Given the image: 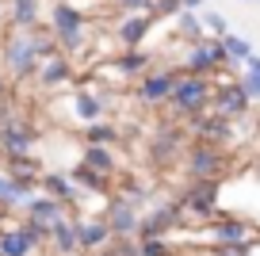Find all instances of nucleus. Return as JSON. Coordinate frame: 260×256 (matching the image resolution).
Listing matches in <instances>:
<instances>
[{"mask_svg": "<svg viewBox=\"0 0 260 256\" xmlns=\"http://www.w3.org/2000/svg\"><path fill=\"white\" fill-rule=\"evenodd\" d=\"M237 84H241V88H245V96H249V100H260V73L245 69V77L237 80Z\"/></svg>", "mask_w": 260, "mask_h": 256, "instance_id": "33", "label": "nucleus"}, {"mask_svg": "<svg viewBox=\"0 0 260 256\" xmlns=\"http://www.w3.org/2000/svg\"><path fill=\"white\" fill-rule=\"evenodd\" d=\"M176 31H180V39H187L191 46L207 39V31H203V19L195 16V12H180V16H176Z\"/></svg>", "mask_w": 260, "mask_h": 256, "instance_id": "27", "label": "nucleus"}, {"mask_svg": "<svg viewBox=\"0 0 260 256\" xmlns=\"http://www.w3.org/2000/svg\"><path fill=\"white\" fill-rule=\"evenodd\" d=\"M222 65H230V54H226V46H222V39H203V42H195V46L187 50L184 73H191V77H214Z\"/></svg>", "mask_w": 260, "mask_h": 256, "instance_id": "6", "label": "nucleus"}, {"mask_svg": "<svg viewBox=\"0 0 260 256\" xmlns=\"http://www.w3.org/2000/svg\"><path fill=\"white\" fill-rule=\"evenodd\" d=\"M39 88H46V92H54V88H61V84H69L73 80V61L65 54H54V57H42V65H39Z\"/></svg>", "mask_w": 260, "mask_h": 256, "instance_id": "17", "label": "nucleus"}, {"mask_svg": "<svg viewBox=\"0 0 260 256\" xmlns=\"http://www.w3.org/2000/svg\"><path fill=\"white\" fill-rule=\"evenodd\" d=\"M211 241L214 245H260V226H252L249 218H237V214H226V218H214L211 222Z\"/></svg>", "mask_w": 260, "mask_h": 256, "instance_id": "8", "label": "nucleus"}, {"mask_svg": "<svg viewBox=\"0 0 260 256\" xmlns=\"http://www.w3.org/2000/svg\"><path fill=\"white\" fill-rule=\"evenodd\" d=\"M149 31H153V16H146V12H138V16H126L119 27H115V39L122 42L126 50H138L142 42L149 39Z\"/></svg>", "mask_w": 260, "mask_h": 256, "instance_id": "19", "label": "nucleus"}, {"mask_svg": "<svg viewBox=\"0 0 260 256\" xmlns=\"http://www.w3.org/2000/svg\"><path fill=\"white\" fill-rule=\"evenodd\" d=\"M207 0H184V12H195V8H203Z\"/></svg>", "mask_w": 260, "mask_h": 256, "instance_id": "37", "label": "nucleus"}, {"mask_svg": "<svg viewBox=\"0 0 260 256\" xmlns=\"http://www.w3.org/2000/svg\"><path fill=\"white\" fill-rule=\"evenodd\" d=\"M211 256H249V245H214Z\"/></svg>", "mask_w": 260, "mask_h": 256, "instance_id": "35", "label": "nucleus"}, {"mask_svg": "<svg viewBox=\"0 0 260 256\" xmlns=\"http://www.w3.org/2000/svg\"><path fill=\"white\" fill-rule=\"evenodd\" d=\"M61 218H69V207H65V203H57V199H50V195H35V199L23 207V222L46 226V230H54Z\"/></svg>", "mask_w": 260, "mask_h": 256, "instance_id": "16", "label": "nucleus"}, {"mask_svg": "<svg viewBox=\"0 0 260 256\" xmlns=\"http://www.w3.org/2000/svg\"><path fill=\"white\" fill-rule=\"evenodd\" d=\"M122 12H130V16H138V12H146L149 16V8H153V0H115Z\"/></svg>", "mask_w": 260, "mask_h": 256, "instance_id": "34", "label": "nucleus"}, {"mask_svg": "<svg viewBox=\"0 0 260 256\" xmlns=\"http://www.w3.org/2000/svg\"><path fill=\"white\" fill-rule=\"evenodd\" d=\"M0 57H4V69H8L16 80L35 77V73H39V65H42L39 50H35L31 31H12L8 42H4V50H0Z\"/></svg>", "mask_w": 260, "mask_h": 256, "instance_id": "3", "label": "nucleus"}, {"mask_svg": "<svg viewBox=\"0 0 260 256\" xmlns=\"http://www.w3.org/2000/svg\"><path fill=\"white\" fill-rule=\"evenodd\" d=\"M211 96H214V80L211 77H191V73H184V77L176 80V88H172L169 104H172L176 115L195 119V115L211 111Z\"/></svg>", "mask_w": 260, "mask_h": 256, "instance_id": "2", "label": "nucleus"}, {"mask_svg": "<svg viewBox=\"0 0 260 256\" xmlns=\"http://www.w3.org/2000/svg\"><path fill=\"white\" fill-rule=\"evenodd\" d=\"M184 222V214H180V203H157L153 210H146V214L138 218V230H134V237L138 241H157V237H169L176 226Z\"/></svg>", "mask_w": 260, "mask_h": 256, "instance_id": "7", "label": "nucleus"}, {"mask_svg": "<svg viewBox=\"0 0 260 256\" xmlns=\"http://www.w3.org/2000/svg\"><path fill=\"white\" fill-rule=\"evenodd\" d=\"M39 16H42V0H8V19L16 31L39 27Z\"/></svg>", "mask_w": 260, "mask_h": 256, "instance_id": "22", "label": "nucleus"}, {"mask_svg": "<svg viewBox=\"0 0 260 256\" xmlns=\"http://www.w3.org/2000/svg\"><path fill=\"white\" fill-rule=\"evenodd\" d=\"M180 77H184V69H149L146 77L138 80L134 96H138L146 107L169 104V96H172V88H176V80H180Z\"/></svg>", "mask_w": 260, "mask_h": 256, "instance_id": "9", "label": "nucleus"}, {"mask_svg": "<svg viewBox=\"0 0 260 256\" xmlns=\"http://www.w3.org/2000/svg\"><path fill=\"white\" fill-rule=\"evenodd\" d=\"M180 153H187V134L180 126H161V130H157V138L149 142L146 157H149V165H153V168H169Z\"/></svg>", "mask_w": 260, "mask_h": 256, "instance_id": "10", "label": "nucleus"}, {"mask_svg": "<svg viewBox=\"0 0 260 256\" xmlns=\"http://www.w3.org/2000/svg\"><path fill=\"white\" fill-rule=\"evenodd\" d=\"M50 35L65 57L81 54V50H88V16L69 0H57L50 8Z\"/></svg>", "mask_w": 260, "mask_h": 256, "instance_id": "1", "label": "nucleus"}, {"mask_svg": "<svg viewBox=\"0 0 260 256\" xmlns=\"http://www.w3.org/2000/svg\"><path fill=\"white\" fill-rule=\"evenodd\" d=\"M245 69H252V73H260V57H256V54H252V57H249V61H245Z\"/></svg>", "mask_w": 260, "mask_h": 256, "instance_id": "38", "label": "nucleus"}, {"mask_svg": "<svg viewBox=\"0 0 260 256\" xmlns=\"http://www.w3.org/2000/svg\"><path fill=\"white\" fill-rule=\"evenodd\" d=\"M184 12V0H153V8H149V16H180Z\"/></svg>", "mask_w": 260, "mask_h": 256, "instance_id": "31", "label": "nucleus"}, {"mask_svg": "<svg viewBox=\"0 0 260 256\" xmlns=\"http://www.w3.org/2000/svg\"><path fill=\"white\" fill-rule=\"evenodd\" d=\"M218 187L222 180H195L191 191L180 199V214L195 222H214L218 218Z\"/></svg>", "mask_w": 260, "mask_h": 256, "instance_id": "5", "label": "nucleus"}, {"mask_svg": "<svg viewBox=\"0 0 260 256\" xmlns=\"http://www.w3.org/2000/svg\"><path fill=\"white\" fill-rule=\"evenodd\" d=\"M50 248H54V256L81 252V248H77V222H73V218H61V222L50 230Z\"/></svg>", "mask_w": 260, "mask_h": 256, "instance_id": "23", "label": "nucleus"}, {"mask_svg": "<svg viewBox=\"0 0 260 256\" xmlns=\"http://www.w3.org/2000/svg\"><path fill=\"white\" fill-rule=\"evenodd\" d=\"M69 180H73V187L84 191V195H107V199H111V176H104V172H96V168H88V165H77L73 172H69Z\"/></svg>", "mask_w": 260, "mask_h": 256, "instance_id": "21", "label": "nucleus"}, {"mask_svg": "<svg viewBox=\"0 0 260 256\" xmlns=\"http://www.w3.org/2000/svg\"><path fill=\"white\" fill-rule=\"evenodd\" d=\"M187 176L191 180H222L230 172V157L226 149L218 145H203V142H191L187 145Z\"/></svg>", "mask_w": 260, "mask_h": 256, "instance_id": "4", "label": "nucleus"}, {"mask_svg": "<svg viewBox=\"0 0 260 256\" xmlns=\"http://www.w3.org/2000/svg\"><path fill=\"white\" fill-rule=\"evenodd\" d=\"M100 115H104V107H100L96 92L77 88V92H73V119L84 122V126H92V122H100Z\"/></svg>", "mask_w": 260, "mask_h": 256, "instance_id": "25", "label": "nucleus"}, {"mask_svg": "<svg viewBox=\"0 0 260 256\" xmlns=\"http://www.w3.org/2000/svg\"><path fill=\"white\" fill-rule=\"evenodd\" d=\"M84 145H119V126L115 122H92V126H84Z\"/></svg>", "mask_w": 260, "mask_h": 256, "instance_id": "26", "label": "nucleus"}, {"mask_svg": "<svg viewBox=\"0 0 260 256\" xmlns=\"http://www.w3.org/2000/svg\"><path fill=\"white\" fill-rule=\"evenodd\" d=\"M35 142H39V130L23 119L0 130V153L4 157H27V153H35Z\"/></svg>", "mask_w": 260, "mask_h": 256, "instance_id": "14", "label": "nucleus"}, {"mask_svg": "<svg viewBox=\"0 0 260 256\" xmlns=\"http://www.w3.org/2000/svg\"><path fill=\"white\" fill-rule=\"evenodd\" d=\"M4 218H8V210H4V207H0V226H4Z\"/></svg>", "mask_w": 260, "mask_h": 256, "instance_id": "40", "label": "nucleus"}, {"mask_svg": "<svg viewBox=\"0 0 260 256\" xmlns=\"http://www.w3.org/2000/svg\"><path fill=\"white\" fill-rule=\"evenodd\" d=\"M111 69L119 73V77H146L149 69H153V54L149 50H122V54L111 57Z\"/></svg>", "mask_w": 260, "mask_h": 256, "instance_id": "20", "label": "nucleus"}, {"mask_svg": "<svg viewBox=\"0 0 260 256\" xmlns=\"http://www.w3.org/2000/svg\"><path fill=\"white\" fill-rule=\"evenodd\" d=\"M138 248H142V256H172V245L165 237H157V241H138Z\"/></svg>", "mask_w": 260, "mask_h": 256, "instance_id": "32", "label": "nucleus"}, {"mask_svg": "<svg viewBox=\"0 0 260 256\" xmlns=\"http://www.w3.org/2000/svg\"><path fill=\"white\" fill-rule=\"evenodd\" d=\"M249 111V96L237 80H222L214 84V96H211V115H222V119H245Z\"/></svg>", "mask_w": 260, "mask_h": 256, "instance_id": "11", "label": "nucleus"}, {"mask_svg": "<svg viewBox=\"0 0 260 256\" xmlns=\"http://www.w3.org/2000/svg\"><path fill=\"white\" fill-rule=\"evenodd\" d=\"M8 172H16V176H42V165L35 153H27V157H8Z\"/></svg>", "mask_w": 260, "mask_h": 256, "instance_id": "28", "label": "nucleus"}, {"mask_svg": "<svg viewBox=\"0 0 260 256\" xmlns=\"http://www.w3.org/2000/svg\"><path fill=\"white\" fill-rule=\"evenodd\" d=\"M138 207L126 199H119V195H111L104 207V222L111 226V237H134V230H138Z\"/></svg>", "mask_w": 260, "mask_h": 256, "instance_id": "15", "label": "nucleus"}, {"mask_svg": "<svg viewBox=\"0 0 260 256\" xmlns=\"http://www.w3.org/2000/svg\"><path fill=\"white\" fill-rule=\"evenodd\" d=\"M222 46H226L230 61H249V57H252V46H249L245 39H237V35H226V39H222Z\"/></svg>", "mask_w": 260, "mask_h": 256, "instance_id": "29", "label": "nucleus"}, {"mask_svg": "<svg viewBox=\"0 0 260 256\" xmlns=\"http://www.w3.org/2000/svg\"><path fill=\"white\" fill-rule=\"evenodd\" d=\"M77 222V248H81L84 256H96L104 252L107 245H111V226L104 222V218H73Z\"/></svg>", "mask_w": 260, "mask_h": 256, "instance_id": "13", "label": "nucleus"}, {"mask_svg": "<svg viewBox=\"0 0 260 256\" xmlns=\"http://www.w3.org/2000/svg\"><path fill=\"white\" fill-rule=\"evenodd\" d=\"M8 96V77H4V73H0V100Z\"/></svg>", "mask_w": 260, "mask_h": 256, "instance_id": "39", "label": "nucleus"}, {"mask_svg": "<svg viewBox=\"0 0 260 256\" xmlns=\"http://www.w3.org/2000/svg\"><path fill=\"white\" fill-rule=\"evenodd\" d=\"M81 165L96 168V172H104V176H115V172H119V157H115V149H107V145H84L81 149Z\"/></svg>", "mask_w": 260, "mask_h": 256, "instance_id": "24", "label": "nucleus"}, {"mask_svg": "<svg viewBox=\"0 0 260 256\" xmlns=\"http://www.w3.org/2000/svg\"><path fill=\"white\" fill-rule=\"evenodd\" d=\"M39 248H42V241L31 233L27 222L0 226V256H35Z\"/></svg>", "mask_w": 260, "mask_h": 256, "instance_id": "12", "label": "nucleus"}, {"mask_svg": "<svg viewBox=\"0 0 260 256\" xmlns=\"http://www.w3.org/2000/svg\"><path fill=\"white\" fill-rule=\"evenodd\" d=\"M199 19H203V31H211L214 39H226L230 35V23H226L222 12H207V16H199Z\"/></svg>", "mask_w": 260, "mask_h": 256, "instance_id": "30", "label": "nucleus"}, {"mask_svg": "<svg viewBox=\"0 0 260 256\" xmlns=\"http://www.w3.org/2000/svg\"><path fill=\"white\" fill-rule=\"evenodd\" d=\"M39 187H42V195L65 203V207H77V203H81V191L73 187L69 172H42V176H39Z\"/></svg>", "mask_w": 260, "mask_h": 256, "instance_id": "18", "label": "nucleus"}, {"mask_svg": "<svg viewBox=\"0 0 260 256\" xmlns=\"http://www.w3.org/2000/svg\"><path fill=\"white\" fill-rule=\"evenodd\" d=\"M8 195V168H0V199Z\"/></svg>", "mask_w": 260, "mask_h": 256, "instance_id": "36", "label": "nucleus"}]
</instances>
